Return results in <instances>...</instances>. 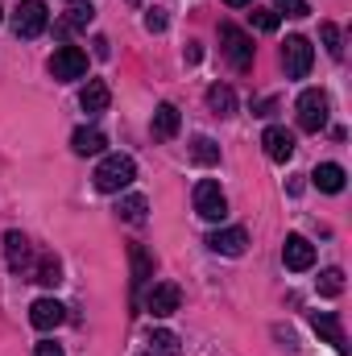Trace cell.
I'll list each match as a JSON object with an SVG mask.
<instances>
[{
    "mask_svg": "<svg viewBox=\"0 0 352 356\" xmlns=\"http://www.w3.org/2000/svg\"><path fill=\"white\" fill-rule=\"evenodd\" d=\"M95 191H104V195H120L125 186H133V178H137V162L129 158V154H108L99 166H95Z\"/></svg>",
    "mask_w": 352,
    "mask_h": 356,
    "instance_id": "obj_1",
    "label": "cell"
},
{
    "mask_svg": "<svg viewBox=\"0 0 352 356\" xmlns=\"http://www.w3.org/2000/svg\"><path fill=\"white\" fill-rule=\"evenodd\" d=\"M220 46H224V58H228L237 71H249V67H253V38H249L241 25L224 21V25H220Z\"/></svg>",
    "mask_w": 352,
    "mask_h": 356,
    "instance_id": "obj_2",
    "label": "cell"
},
{
    "mask_svg": "<svg viewBox=\"0 0 352 356\" xmlns=\"http://www.w3.org/2000/svg\"><path fill=\"white\" fill-rule=\"evenodd\" d=\"M282 67H286L290 79H307L311 67H315V46H311L303 33H290L286 46H282Z\"/></svg>",
    "mask_w": 352,
    "mask_h": 356,
    "instance_id": "obj_3",
    "label": "cell"
},
{
    "mask_svg": "<svg viewBox=\"0 0 352 356\" xmlns=\"http://www.w3.org/2000/svg\"><path fill=\"white\" fill-rule=\"evenodd\" d=\"M46 25H50V8H46V0H21V4H17V13H13V29H17V38H42Z\"/></svg>",
    "mask_w": 352,
    "mask_h": 356,
    "instance_id": "obj_4",
    "label": "cell"
},
{
    "mask_svg": "<svg viewBox=\"0 0 352 356\" xmlns=\"http://www.w3.org/2000/svg\"><path fill=\"white\" fill-rule=\"evenodd\" d=\"M294 112H298V129H303V133H319V129L328 124V95L319 88H307L298 95Z\"/></svg>",
    "mask_w": 352,
    "mask_h": 356,
    "instance_id": "obj_5",
    "label": "cell"
},
{
    "mask_svg": "<svg viewBox=\"0 0 352 356\" xmlns=\"http://www.w3.org/2000/svg\"><path fill=\"white\" fill-rule=\"evenodd\" d=\"M50 75H54L58 83L83 79V75H88V54H83L79 46H58V50L50 54Z\"/></svg>",
    "mask_w": 352,
    "mask_h": 356,
    "instance_id": "obj_6",
    "label": "cell"
},
{
    "mask_svg": "<svg viewBox=\"0 0 352 356\" xmlns=\"http://www.w3.org/2000/svg\"><path fill=\"white\" fill-rule=\"evenodd\" d=\"M195 211H199L203 220H211V224H220V220L228 216V199H224V191H220L216 178L195 182Z\"/></svg>",
    "mask_w": 352,
    "mask_h": 356,
    "instance_id": "obj_7",
    "label": "cell"
},
{
    "mask_svg": "<svg viewBox=\"0 0 352 356\" xmlns=\"http://www.w3.org/2000/svg\"><path fill=\"white\" fill-rule=\"evenodd\" d=\"M178 307H182V290H178L175 282H158V286L145 294V311H150L154 319H166V315H175Z\"/></svg>",
    "mask_w": 352,
    "mask_h": 356,
    "instance_id": "obj_8",
    "label": "cell"
},
{
    "mask_svg": "<svg viewBox=\"0 0 352 356\" xmlns=\"http://www.w3.org/2000/svg\"><path fill=\"white\" fill-rule=\"evenodd\" d=\"M207 249L220 253V257H241V253L249 249V232H245V228H216V232L207 236Z\"/></svg>",
    "mask_w": 352,
    "mask_h": 356,
    "instance_id": "obj_9",
    "label": "cell"
},
{
    "mask_svg": "<svg viewBox=\"0 0 352 356\" xmlns=\"http://www.w3.org/2000/svg\"><path fill=\"white\" fill-rule=\"evenodd\" d=\"M282 261H286V269L303 273V269H311V266H315V245H311L307 236L290 232V236H286V245H282Z\"/></svg>",
    "mask_w": 352,
    "mask_h": 356,
    "instance_id": "obj_10",
    "label": "cell"
},
{
    "mask_svg": "<svg viewBox=\"0 0 352 356\" xmlns=\"http://www.w3.org/2000/svg\"><path fill=\"white\" fill-rule=\"evenodd\" d=\"M262 145H265V158H269V162H290V158H294V133L282 129V124H269V129H265Z\"/></svg>",
    "mask_w": 352,
    "mask_h": 356,
    "instance_id": "obj_11",
    "label": "cell"
},
{
    "mask_svg": "<svg viewBox=\"0 0 352 356\" xmlns=\"http://www.w3.org/2000/svg\"><path fill=\"white\" fill-rule=\"evenodd\" d=\"M29 323H33L38 332H54L58 323H67V307H63L58 298H38V302L29 307Z\"/></svg>",
    "mask_w": 352,
    "mask_h": 356,
    "instance_id": "obj_12",
    "label": "cell"
},
{
    "mask_svg": "<svg viewBox=\"0 0 352 356\" xmlns=\"http://www.w3.org/2000/svg\"><path fill=\"white\" fill-rule=\"evenodd\" d=\"M4 261L13 273H29L33 261H29V241L21 232H4Z\"/></svg>",
    "mask_w": 352,
    "mask_h": 356,
    "instance_id": "obj_13",
    "label": "cell"
},
{
    "mask_svg": "<svg viewBox=\"0 0 352 356\" xmlns=\"http://www.w3.org/2000/svg\"><path fill=\"white\" fill-rule=\"evenodd\" d=\"M108 104H112V91H108V83H104V79H88V83H83V91H79V108L95 116V112H104Z\"/></svg>",
    "mask_w": 352,
    "mask_h": 356,
    "instance_id": "obj_14",
    "label": "cell"
},
{
    "mask_svg": "<svg viewBox=\"0 0 352 356\" xmlns=\"http://www.w3.org/2000/svg\"><path fill=\"white\" fill-rule=\"evenodd\" d=\"M104 145H108V137H104L99 129H75V133H71V149H75L79 158H95V154H104Z\"/></svg>",
    "mask_w": 352,
    "mask_h": 356,
    "instance_id": "obj_15",
    "label": "cell"
},
{
    "mask_svg": "<svg viewBox=\"0 0 352 356\" xmlns=\"http://www.w3.org/2000/svg\"><path fill=\"white\" fill-rule=\"evenodd\" d=\"M344 166H336V162H323V166H315V175H311V182L323 191V195H340L344 191Z\"/></svg>",
    "mask_w": 352,
    "mask_h": 356,
    "instance_id": "obj_16",
    "label": "cell"
},
{
    "mask_svg": "<svg viewBox=\"0 0 352 356\" xmlns=\"http://www.w3.org/2000/svg\"><path fill=\"white\" fill-rule=\"evenodd\" d=\"M178 124H182V116H178L175 104H158V108H154V137H158V141H170L178 133Z\"/></svg>",
    "mask_w": 352,
    "mask_h": 356,
    "instance_id": "obj_17",
    "label": "cell"
},
{
    "mask_svg": "<svg viewBox=\"0 0 352 356\" xmlns=\"http://www.w3.org/2000/svg\"><path fill=\"white\" fill-rule=\"evenodd\" d=\"M311 327L328 340V344H336V348H344V327H340V319L332 315V311H315L311 315Z\"/></svg>",
    "mask_w": 352,
    "mask_h": 356,
    "instance_id": "obj_18",
    "label": "cell"
},
{
    "mask_svg": "<svg viewBox=\"0 0 352 356\" xmlns=\"http://www.w3.org/2000/svg\"><path fill=\"white\" fill-rule=\"evenodd\" d=\"M207 108H211L216 116H232V112H237V91L224 88V83L207 88Z\"/></svg>",
    "mask_w": 352,
    "mask_h": 356,
    "instance_id": "obj_19",
    "label": "cell"
},
{
    "mask_svg": "<svg viewBox=\"0 0 352 356\" xmlns=\"http://www.w3.org/2000/svg\"><path fill=\"white\" fill-rule=\"evenodd\" d=\"M91 21H95V8L83 4V0H75V4H71V13L58 21V33H67V29H88Z\"/></svg>",
    "mask_w": 352,
    "mask_h": 356,
    "instance_id": "obj_20",
    "label": "cell"
},
{
    "mask_svg": "<svg viewBox=\"0 0 352 356\" xmlns=\"http://www.w3.org/2000/svg\"><path fill=\"white\" fill-rule=\"evenodd\" d=\"M116 211H120V220H125V224H145V211H150V199H145V195H125Z\"/></svg>",
    "mask_w": 352,
    "mask_h": 356,
    "instance_id": "obj_21",
    "label": "cell"
},
{
    "mask_svg": "<svg viewBox=\"0 0 352 356\" xmlns=\"http://www.w3.org/2000/svg\"><path fill=\"white\" fill-rule=\"evenodd\" d=\"M29 277L42 282V286H58V282H63V266H58V257H50V253L38 257V266L29 269Z\"/></svg>",
    "mask_w": 352,
    "mask_h": 356,
    "instance_id": "obj_22",
    "label": "cell"
},
{
    "mask_svg": "<svg viewBox=\"0 0 352 356\" xmlns=\"http://www.w3.org/2000/svg\"><path fill=\"white\" fill-rule=\"evenodd\" d=\"M319 42H323V50L340 63L344 58V33H340V25H332V21H323L319 25Z\"/></svg>",
    "mask_w": 352,
    "mask_h": 356,
    "instance_id": "obj_23",
    "label": "cell"
},
{
    "mask_svg": "<svg viewBox=\"0 0 352 356\" xmlns=\"http://www.w3.org/2000/svg\"><path fill=\"white\" fill-rule=\"evenodd\" d=\"M129 257H133V282H137V286H145V282L154 277V257H150L141 245H133V249H129Z\"/></svg>",
    "mask_w": 352,
    "mask_h": 356,
    "instance_id": "obj_24",
    "label": "cell"
},
{
    "mask_svg": "<svg viewBox=\"0 0 352 356\" xmlns=\"http://www.w3.org/2000/svg\"><path fill=\"white\" fill-rule=\"evenodd\" d=\"M191 158H195L199 166H216V162H220V145H216L211 137H195V141H191Z\"/></svg>",
    "mask_w": 352,
    "mask_h": 356,
    "instance_id": "obj_25",
    "label": "cell"
},
{
    "mask_svg": "<svg viewBox=\"0 0 352 356\" xmlns=\"http://www.w3.org/2000/svg\"><path fill=\"white\" fill-rule=\"evenodd\" d=\"M150 344H154V353L158 356H178V336L175 332H166V327L150 332Z\"/></svg>",
    "mask_w": 352,
    "mask_h": 356,
    "instance_id": "obj_26",
    "label": "cell"
},
{
    "mask_svg": "<svg viewBox=\"0 0 352 356\" xmlns=\"http://www.w3.org/2000/svg\"><path fill=\"white\" fill-rule=\"evenodd\" d=\"M315 286H319V294H323V298H336V294L344 290V273H340V269H323Z\"/></svg>",
    "mask_w": 352,
    "mask_h": 356,
    "instance_id": "obj_27",
    "label": "cell"
},
{
    "mask_svg": "<svg viewBox=\"0 0 352 356\" xmlns=\"http://www.w3.org/2000/svg\"><path fill=\"white\" fill-rule=\"evenodd\" d=\"M273 13H278V17H307L311 4H307V0H273Z\"/></svg>",
    "mask_w": 352,
    "mask_h": 356,
    "instance_id": "obj_28",
    "label": "cell"
},
{
    "mask_svg": "<svg viewBox=\"0 0 352 356\" xmlns=\"http://www.w3.org/2000/svg\"><path fill=\"white\" fill-rule=\"evenodd\" d=\"M278 21H282V17H278L273 8H253V25H257L262 33H273V29H278Z\"/></svg>",
    "mask_w": 352,
    "mask_h": 356,
    "instance_id": "obj_29",
    "label": "cell"
},
{
    "mask_svg": "<svg viewBox=\"0 0 352 356\" xmlns=\"http://www.w3.org/2000/svg\"><path fill=\"white\" fill-rule=\"evenodd\" d=\"M166 25H170V17H166V8H150V13H145V29H150V33H162Z\"/></svg>",
    "mask_w": 352,
    "mask_h": 356,
    "instance_id": "obj_30",
    "label": "cell"
},
{
    "mask_svg": "<svg viewBox=\"0 0 352 356\" xmlns=\"http://www.w3.org/2000/svg\"><path fill=\"white\" fill-rule=\"evenodd\" d=\"M33 356H67V353H63V344H54V340H42V344L33 348Z\"/></svg>",
    "mask_w": 352,
    "mask_h": 356,
    "instance_id": "obj_31",
    "label": "cell"
},
{
    "mask_svg": "<svg viewBox=\"0 0 352 356\" xmlns=\"http://www.w3.org/2000/svg\"><path fill=\"white\" fill-rule=\"evenodd\" d=\"M91 46H95V58H108V54H112V46H108V38H95Z\"/></svg>",
    "mask_w": 352,
    "mask_h": 356,
    "instance_id": "obj_32",
    "label": "cell"
},
{
    "mask_svg": "<svg viewBox=\"0 0 352 356\" xmlns=\"http://www.w3.org/2000/svg\"><path fill=\"white\" fill-rule=\"evenodd\" d=\"M228 8H245V4H253V0H224Z\"/></svg>",
    "mask_w": 352,
    "mask_h": 356,
    "instance_id": "obj_33",
    "label": "cell"
},
{
    "mask_svg": "<svg viewBox=\"0 0 352 356\" xmlns=\"http://www.w3.org/2000/svg\"><path fill=\"white\" fill-rule=\"evenodd\" d=\"M129 4H141V0H129Z\"/></svg>",
    "mask_w": 352,
    "mask_h": 356,
    "instance_id": "obj_34",
    "label": "cell"
},
{
    "mask_svg": "<svg viewBox=\"0 0 352 356\" xmlns=\"http://www.w3.org/2000/svg\"><path fill=\"white\" fill-rule=\"evenodd\" d=\"M0 17H4V8H0Z\"/></svg>",
    "mask_w": 352,
    "mask_h": 356,
    "instance_id": "obj_35",
    "label": "cell"
},
{
    "mask_svg": "<svg viewBox=\"0 0 352 356\" xmlns=\"http://www.w3.org/2000/svg\"><path fill=\"white\" fill-rule=\"evenodd\" d=\"M71 4H75V0H71Z\"/></svg>",
    "mask_w": 352,
    "mask_h": 356,
    "instance_id": "obj_36",
    "label": "cell"
},
{
    "mask_svg": "<svg viewBox=\"0 0 352 356\" xmlns=\"http://www.w3.org/2000/svg\"><path fill=\"white\" fill-rule=\"evenodd\" d=\"M150 356H154V353H150Z\"/></svg>",
    "mask_w": 352,
    "mask_h": 356,
    "instance_id": "obj_37",
    "label": "cell"
}]
</instances>
